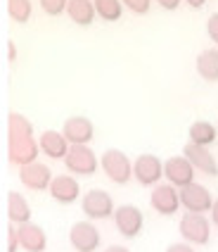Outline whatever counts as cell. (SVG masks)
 I'll return each instance as SVG.
<instances>
[{
    "label": "cell",
    "mask_w": 218,
    "mask_h": 252,
    "mask_svg": "<svg viewBox=\"0 0 218 252\" xmlns=\"http://www.w3.org/2000/svg\"><path fill=\"white\" fill-rule=\"evenodd\" d=\"M7 219L14 226H24L31 221V205L27 202V197L17 190L7 193Z\"/></svg>",
    "instance_id": "obj_18"
},
{
    "label": "cell",
    "mask_w": 218,
    "mask_h": 252,
    "mask_svg": "<svg viewBox=\"0 0 218 252\" xmlns=\"http://www.w3.org/2000/svg\"><path fill=\"white\" fill-rule=\"evenodd\" d=\"M114 226L123 238H137L145 226V217L136 205H121L114 212Z\"/></svg>",
    "instance_id": "obj_10"
},
{
    "label": "cell",
    "mask_w": 218,
    "mask_h": 252,
    "mask_svg": "<svg viewBox=\"0 0 218 252\" xmlns=\"http://www.w3.org/2000/svg\"><path fill=\"white\" fill-rule=\"evenodd\" d=\"M194 171L197 169L192 167V162L185 155H180V157L173 155V157H168L164 162V179L171 183V186H176L178 190L185 188V186H190V183H194Z\"/></svg>",
    "instance_id": "obj_4"
},
{
    "label": "cell",
    "mask_w": 218,
    "mask_h": 252,
    "mask_svg": "<svg viewBox=\"0 0 218 252\" xmlns=\"http://www.w3.org/2000/svg\"><path fill=\"white\" fill-rule=\"evenodd\" d=\"M183 2H188L192 10H199V7H204L206 5V0H183Z\"/></svg>",
    "instance_id": "obj_31"
},
{
    "label": "cell",
    "mask_w": 218,
    "mask_h": 252,
    "mask_svg": "<svg viewBox=\"0 0 218 252\" xmlns=\"http://www.w3.org/2000/svg\"><path fill=\"white\" fill-rule=\"evenodd\" d=\"M95 2L97 17H102L105 22H119L123 14V2L121 0H93Z\"/></svg>",
    "instance_id": "obj_23"
},
{
    "label": "cell",
    "mask_w": 218,
    "mask_h": 252,
    "mask_svg": "<svg viewBox=\"0 0 218 252\" xmlns=\"http://www.w3.org/2000/svg\"><path fill=\"white\" fill-rule=\"evenodd\" d=\"M64 164L76 176H93L97 171V167H100V159H97V155L88 145H71Z\"/></svg>",
    "instance_id": "obj_6"
},
{
    "label": "cell",
    "mask_w": 218,
    "mask_h": 252,
    "mask_svg": "<svg viewBox=\"0 0 218 252\" xmlns=\"http://www.w3.org/2000/svg\"><path fill=\"white\" fill-rule=\"evenodd\" d=\"M69 243L76 252H95L100 248V231L93 221H76L69 231Z\"/></svg>",
    "instance_id": "obj_11"
},
{
    "label": "cell",
    "mask_w": 218,
    "mask_h": 252,
    "mask_svg": "<svg viewBox=\"0 0 218 252\" xmlns=\"http://www.w3.org/2000/svg\"><path fill=\"white\" fill-rule=\"evenodd\" d=\"M19 228V243L27 252H43L48 248V236L38 224H24V226H17Z\"/></svg>",
    "instance_id": "obj_17"
},
{
    "label": "cell",
    "mask_w": 218,
    "mask_h": 252,
    "mask_svg": "<svg viewBox=\"0 0 218 252\" xmlns=\"http://www.w3.org/2000/svg\"><path fill=\"white\" fill-rule=\"evenodd\" d=\"M180 205L185 212H197V214H206L214 207V195L209 193V188L202 183H190L185 188H180Z\"/></svg>",
    "instance_id": "obj_9"
},
{
    "label": "cell",
    "mask_w": 218,
    "mask_h": 252,
    "mask_svg": "<svg viewBox=\"0 0 218 252\" xmlns=\"http://www.w3.org/2000/svg\"><path fill=\"white\" fill-rule=\"evenodd\" d=\"M38 143H41V153L50 159H67L71 150V143L62 131H43L38 136Z\"/></svg>",
    "instance_id": "obj_16"
},
{
    "label": "cell",
    "mask_w": 218,
    "mask_h": 252,
    "mask_svg": "<svg viewBox=\"0 0 218 252\" xmlns=\"http://www.w3.org/2000/svg\"><path fill=\"white\" fill-rule=\"evenodd\" d=\"M67 14L74 24H79V27H90L97 17L95 2H93V0H69Z\"/></svg>",
    "instance_id": "obj_19"
},
{
    "label": "cell",
    "mask_w": 218,
    "mask_h": 252,
    "mask_svg": "<svg viewBox=\"0 0 218 252\" xmlns=\"http://www.w3.org/2000/svg\"><path fill=\"white\" fill-rule=\"evenodd\" d=\"M31 12H33L31 0H7V14L17 24H27L31 19Z\"/></svg>",
    "instance_id": "obj_24"
},
{
    "label": "cell",
    "mask_w": 218,
    "mask_h": 252,
    "mask_svg": "<svg viewBox=\"0 0 218 252\" xmlns=\"http://www.w3.org/2000/svg\"><path fill=\"white\" fill-rule=\"evenodd\" d=\"M216 128L218 126H214L211 122H204V119H199V122H192L190 128H188V138H190V143H194V145H211L214 140H216Z\"/></svg>",
    "instance_id": "obj_20"
},
{
    "label": "cell",
    "mask_w": 218,
    "mask_h": 252,
    "mask_svg": "<svg viewBox=\"0 0 218 252\" xmlns=\"http://www.w3.org/2000/svg\"><path fill=\"white\" fill-rule=\"evenodd\" d=\"M22 248V243H19V228L14 224H10L7 228V252H17Z\"/></svg>",
    "instance_id": "obj_27"
},
{
    "label": "cell",
    "mask_w": 218,
    "mask_h": 252,
    "mask_svg": "<svg viewBox=\"0 0 218 252\" xmlns=\"http://www.w3.org/2000/svg\"><path fill=\"white\" fill-rule=\"evenodd\" d=\"M48 193H50V197H53L54 202H59V205H71V202H76V200L81 197V186H79V181H76L74 176L59 174V176L53 179Z\"/></svg>",
    "instance_id": "obj_14"
},
{
    "label": "cell",
    "mask_w": 218,
    "mask_h": 252,
    "mask_svg": "<svg viewBox=\"0 0 218 252\" xmlns=\"http://www.w3.org/2000/svg\"><path fill=\"white\" fill-rule=\"evenodd\" d=\"M62 133L67 136V140L71 145H88L93 140V136H95V126H93V122L88 117L76 114V117H69L64 122Z\"/></svg>",
    "instance_id": "obj_13"
},
{
    "label": "cell",
    "mask_w": 218,
    "mask_h": 252,
    "mask_svg": "<svg viewBox=\"0 0 218 252\" xmlns=\"http://www.w3.org/2000/svg\"><path fill=\"white\" fill-rule=\"evenodd\" d=\"M183 155L192 162V167L197 171H202L204 176H218V162L214 153L206 148V145H194V143H188L183 148Z\"/></svg>",
    "instance_id": "obj_15"
},
{
    "label": "cell",
    "mask_w": 218,
    "mask_h": 252,
    "mask_svg": "<svg viewBox=\"0 0 218 252\" xmlns=\"http://www.w3.org/2000/svg\"><path fill=\"white\" fill-rule=\"evenodd\" d=\"M7 50H10V62H14L17 60V45H14V41L7 43Z\"/></svg>",
    "instance_id": "obj_33"
},
{
    "label": "cell",
    "mask_w": 218,
    "mask_h": 252,
    "mask_svg": "<svg viewBox=\"0 0 218 252\" xmlns=\"http://www.w3.org/2000/svg\"><path fill=\"white\" fill-rule=\"evenodd\" d=\"M197 74L204 79V81H218V50H204L197 57Z\"/></svg>",
    "instance_id": "obj_21"
},
{
    "label": "cell",
    "mask_w": 218,
    "mask_h": 252,
    "mask_svg": "<svg viewBox=\"0 0 218 252\" xmlns=\"http://www.w3.org/2000/svg\"><path fill=\"white\" fill-rule=\"evenodd\" d=\"M206 33H209V38L218 45V12H214L206 19Z\"/></svg>",
    "instance_id": "obj_28"
},
{
    "label": "cell",
    "mask_w": 218,
    "mask_h": 252,
    "mask_svg": "<svg viewBox=\"0 0 218 252\" xmlns=\"http://www.w3.org/2000/svg\"><path fill=\"white\" fill-rule=\"evenodd\" d=\"M211 221L218 226V197L214 200V207H211Z\"/></svg>",
    "instance_id": "obj_32"
},
{
    "label": "cell",
    "mask_w": 218,
    "mask_h": 252,
    "mask_svg": "<svg viewBox=\"0 0 218 252\" xmlns=\"http://www.w3.org/2000/svg\"><path fill=\"white\" fill-rule=\"evenodd\" d=\"M100 167L107 174L109 181L119 183V186H126V183L133 179V162H131V157L126 153H121V150H116V148L102 153Z\"/></svg>",
    "instance_id": "obj_1"
},
{
    "label": "cell",
    "mask_w": 218,
    "mask_h": 252,
    "mask_svg": "<svg viewBox=\"0 0 218 252\" xmlns=\"http://www.w3.org/2000/svg\"><path fill=\"white\" fill-rule=\"evenodd\" d=\"M180 236L190 245H206L211 238V224L204 214L197 212H185L180 217Z\"/></svg>",
    "instance_id": "obj_2"
},
{
    "label": "cell",
    "mask_w": 218,
    "mask_h": 252,
    "mask_svg": "<svg viewBox=\"0 0 218 252\" xmlns=\"http://www.w3.org/2000/svg\"><path fill=\"white\" fill-rule=\"evenodd\" d=\"M157 2H159V7L168 10V12H173V10H178V5H180L183 0H157Z\"/></svg>",
    "instance_id": "obj_30"
},
{
    "label": "cell",
    "mask_w": 218,
    "mask_h": 252,
    "mask_svg": "<svg viewBox=\"0 0 218 252\" xmlns=\"http://www.w3.org/2000/svg\"><path fill=\"white\" fill-rule=\"evenodd\" d=\"M22 136H33V124L24 114L12 112L7 119V138H22Z\"/></svg>",
    "instance_id": "obj_22"
},
{
    "label": "cell",
    "mask_w": 218,
    "mask_h": 252,
    "mask_svg": "<svg viewBox=\"0 0 218 252\" xmlns=\"http://www.w3.org/2000/svg\"><path fill=\"white\" fill-rule=\"evenodd\" d=\"M53 179L54 176L50 167L43 164V162H31V164L19 167V181H22V186H27L28 190H48Z\"/></svg>",
    "instance_id": "obj_12"
},
{
    "label": "cell",
    "mask_w": 218,
    "mask_h": 252,
    "mask_svg": "<svg viewBox=\"0 0 218 252\" xmlns=\"http://www.w3.org/2000/svg\"><path fill=\"white\" fill-rule=\"evenodd\" d=\"M166 252H194V250H192L190 243H173V245L166 248Z\"/></svg>",
    "instance_id": "obj_29"
},
{
    "label": "cell",
    "mask_w": 218,
    "mask_h": 252,
    "mask_svg": "<svg viewBox=\"0 0 218 252\" xmlns=\"http://www.w3.org/2000/svg\"><path fill=\"white\" fill-rule=\"evenodd\" d=\"M41 2V10L48 17H59L62 12H67L69 0H38Z\"/></svg>",
    "instance_id": "obj_25"
},
{
    "label": "cell",
    "mask_w": 218,
    "mask_h": 252,
    "mask_svg": "<svg viewBox=\"0 0 218 252\" xmlns=\"http://www.w3.org/2000/svg\"><path fill=\"white\" fill-rule=\"evenodd\" d=\"M133 179L145 188H154L159 186V181L164 179V162L157 155H140L133 162Z\"/></svg>",
    "instance_id": "obj_3"
},
{
    "label": "cell",
    "mask_w": 218,
    "mask_h": 252,
    "mask_svg": "<svg viewBox=\"0 0 218 252\" xmlns=\"http://www.w3.org/2000/svg\"><path fill=\"white\" fill-rule=\"evenodd\" d=\"M81 207L88 219H107V217H114V212H116L111 195L107 190H100V188H93L83 195Z\"/></svg>",
    "instance_id": "obj_7"
},
{
    "label": "cell",
    "mask_w": 218,
    "mask_h": 252,
    "mask_svg": "<svg viewBox=\"0 0 218 252\" xmlns=\"http://www.w3.org/2000/svg\"><path fill=\"white\" fill-rule=\"evenodd\" d=\"M123 7H128L133 14H147L152 7V0H121Z\"/></svg>",
    "instance_id": "obj_26"
},
{
    "label": "cell",
    "mask_w": 218,
    "mask_h": 252,
    "mask_svg": "<svg viewBox=\"0 0 218 252\" xmlns=\"http://www.w3.org/2000/svg\"><path fill=\"white\" fill-rule=\"evenodd\" d=\"M41 143L33 136H22V138H7V157L14 167H24L31 162H38Z\"/></svg>",
    "instance_id": "obj_5"
},
{
    "label": "cell",
    "mask_w": 218,
    "mask_h": 252,
    "mask_svg": "<svg viewBox=\"0 0 218 252\" xmlns=\"http://www.w3.org/2000/svg\"><path fill=\"white\" fill-rule=\"evenodd\" d=\"M105 252H131L128 248H123V245H109Z\"/></svg>",
    "instance_id": "obj_34"
},
{
    "label": "cell",
    "mask_w": 218,
    "mask_h": 252,
    "mask_svg": "<svg viewBox=\"0 0 218 252\" xmlns=\"http://www.w3.org/2000/svg\"><path fill=\"white\" fill-rule=\"evenodd\" d=\"M150 205L157 214L171 217V214L178 212V207H183L180 205V190H178L176 186H171V183H159V186L152 188Z\"/></svg>",
    "instance_id": "obj_8"
}]
</instances>
